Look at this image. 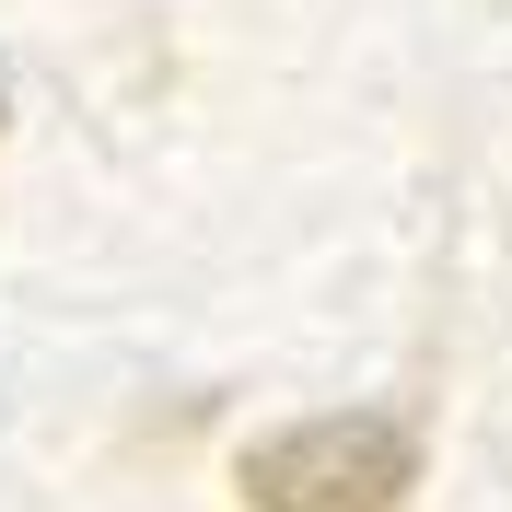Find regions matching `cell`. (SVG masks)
Listing matches in <instances>:
<instances>
[{"label":"cell","mask_w":512,"mask_h":512,"mask_svg":"<svg viewBox=\"0 0 512 512\" xmlns=\"http://www.w3.org/2000/svg\"><path fill=\"white\" fill-rule=\"evenodd\" d=\"M419 489V431L384 408H326L291 419L245 454V501L256 512H396Z\"/></svg>","instance_id":"obj_1"}]
</instances>
